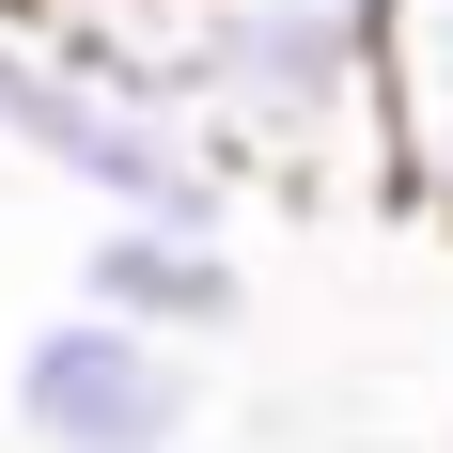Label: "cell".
Here are the masks:
<instances>
[{"label":"cell","mask_w":453,"mask_h":453,"mask_svg":"<svg viewBox=\"0 0 453 453\" xmlns=\"http://www.w3.org/2000/svg\"><path fill=\"white\" fill-rule=\"evenodd\" d=\"M438 453H453V422H438Z\"/></svg>","instance_id":"obj_6"},{"label":"cell","mask_w":453,"mask_h":453,"mask_svg":"<svg viewBox=\"0 0 453 453\" xmlns=\"http://www.w3.org/2000/svg\"><path fill=\"white\" fill-rule=\"evenodd\" d=\"M0 141L47 188H79L94 219H219L234 234V157L203 141V110L110 79L79 47H47L32 16H0Z\"/></svg>","instance_id":"obj_1"},{"label":"cell","mask_w":453,"mask_h":453,"mask_svg":"<svg viewBox=\"0 0 453 453\" xmlns=\"http://www.w3.org/2000/svg\"><path fill=\"white\" fill-rule=\"evenodd\" d=\"M0 16H47V0H0Z\"/></svg>","instance_id":"obj_5"},{"label":"cell","mask_w":453,"mask_h":453,"mask_svg":"<svg viewBox=\"0 0 453 453\" xmlns=\"http://www.w3.org/2000/svg\"><path fill=\"white\" fill-rule=\"evenodd\" d=\"M79 297L126 328H173V344H219L250 313V266H234L219 219H94L79 234Z\"/></svg>","instance_id":"obj_3"},{"label":"cell","mask_w":453,"mask_h":453,"mask_svg":"<svg viewBox=\"0 0 453 453\" xmlns=\"http://www.w3.org/2000/svg\"><path fill=\"white\" fill-rule=\"evenodd\" d=\"M375 32V141H391V203L453 219V0H360Z\"/></svg>","instance_id":"obj_4"},{"label":"cell","mask_w":453,"mask_h":453,"mask_svg":"<svg viewBox=\"0 0 453 453\" xmlns=\"http://www.w3.org/2000/svg\"><path fill=\"white\" fill-rule=\"evenodd\" d=\"M0 407H16V438H32V453H188V438H203V344L63 297V313L16 344Z\"/></svg>","instance_id":"obj_2"}]
</instances>
